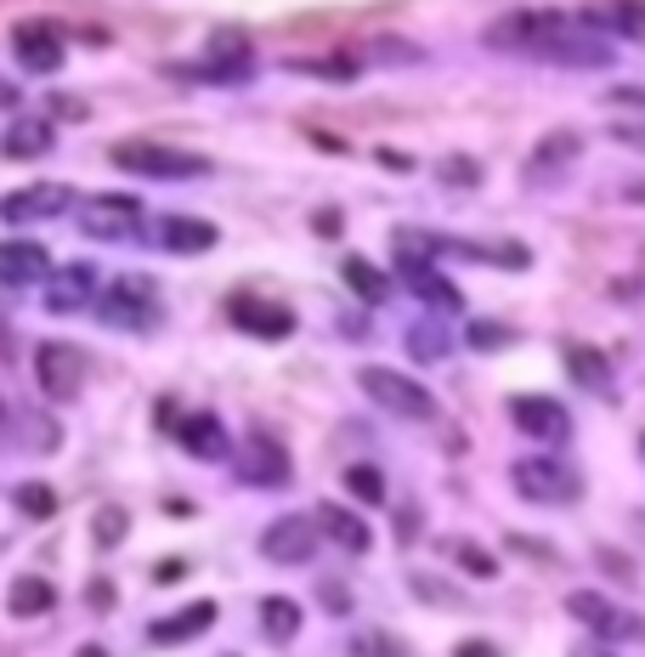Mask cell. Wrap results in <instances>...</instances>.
<instances>
[{"instance_id":"obj_1","label":"cell","mask_w":645,"mask_h":657,"mask_svg":"<svg viewBox=\"0 0 645 657\" xmlns=\"http://www.w3.org/2000/svg\"><path fill=\"white\" fill-rule=\"evenodd\" d=\"M509 482H516V493L532 505H577L584 499V476L572 465H561V459H550V453L516 459V465H509Z\"/></svg>"},{"instance_id":"obj_2","label":"cell","mask_w":645,"mask_h":657,"mask_svg":"<svg viewBox=\"0 0 645 657\" xmlns=\"http://www.w3.org/2000/svg\"><path fill=\"white\" fill-rule=\"evenodd\" d=\"M108 159H114V171H130V176H153V182L210 176V159H204V153H187V148H164V142H119Z\"/></svg>"},{"instance_id":"obj_3","label":"cell","mask_w":645,"mask_h":657,"mask_svg":"<svg viewBox=\"0 0 645 657\" xmlns=\"http://www.w3.org/2000/svg\"><path fill=\"white\" fill-rule=\"evenodd\" d=\"M357 385H362L368 403H380V408L396 414V419H436V397H430L414 374H396V369H385V364H368V369H357Z\"/></svg>"},{"instance_id":"obj_4","label":"cell","mask_w":645,"mask_h":657,"mask_svg":"<svg viewBox=\"0 0 645 657\" xmlns=\"http://www.w3.org/2000/svg\"><path fill=\"white\" fill-rule=\"evenodd\" d=\"M566 23V12H550V7H527V12H504L498 23L482 28V41L493 51H516V57H538L543 41L555 35V28Z\"/></svg>"},{"instance_id":"obj_5","label":"cell","mask_w":645,"mask_h":657,"mask_svg":"<svg viewBox=\"0 0 645 657\" xmlns=\"http://www.w3.org/2000/svg\"><path fill=\"white\" fill-rule=\"evenodd\" d=\"M96 312H102V323H108V328H148V323L159 318L153 278H142V273H125V278H114L108 289H102Z\"/></svg>"},{"instance_id":"obj_6","label":"cell","mask_w":645,"mask_h":657,"mask_svg":"<svg viewBox=\"0 0 645 657\" xmlns=\"http://www.w3.org/2000/svg\"><path fill=\"white\" fill-rule=\"evenodd\" d=\"M566 612L584 623L589 635H600V641H645V618H634V612L618 607V601H606L600 589H572Z\"/></svg>"},{"instance_id":"obj_7","label":"cell","mask_w":645,"mask_h":657,"mask_svg":"<svg viewBox=\"0 0 645 657\" xmlns=\"http://www.w3.org/2000/svg\"><path fill=\"white\" fill-rule=\"evenodd\" d=\"M34 385H41L51 403H74L85 391V351L68 346V341H46L34 351Z\"/></svg>"},{"instance_id":"obj_8","label":"cell","mask_w":645,"mask_h":657,"mask_svg":"<svg viewBox=\"0 0 645 657\" xmlns=\"http://www.w3.org/2000/svg\"><path fill=\"white\" fill-rule=\"evenodd\" d=\"M136 227H142V199H130V193H91L80 205V233L85 239H130Z\"/></svg>"},{"instance_id":"obj_9","label":"cell","mask_w":645,"mask_h":657,"mask_svg":"<svg viewBox=\"0 0 645 657\" xmlns=\"http://www.w3.org/2000/svg\"><path fill=\"white\" fill-rule=\"evenodd\" d=\"M238 476H244L250 487H289V476H295L289 448L278 437H266V431H250L244 442H238Z\"/></svg>"},{"instance_id":"obj_10","label":"cell","mask_w":645,"mask_h":657,"mask_svg":"<svg viewBox=\"0 0 645 657\" xmlns=\"http://www.w3.org/2000/svg\"><path fill=\"white\" fill-rule=\"evenodd\" d=\"M12 57L23 74H57L62 69V28L46 18H23L12 28Z\"/></svg>"},{"instance_id":"obj_11","label":"cell","mask_w":645,"mask_h":657,"mask_svg":"<svg viewBox=\"0 0 645 657\" xmlns=\"http://www.w3.org/2000/svg\"><path fill=\"white\" fill-rule=\"evenodd\" d=\"M68 205H74V187H68V182H34V187H18V193L0 199V221H12V227H23V221H57Z\"/></svg>"},{"instance_id":"obj_12","label":"cell","mask_w":645,"mask_h":657,"mask_svg":"<svg viewBox=\"0 0 645 657\" xmlns=\"http://www.w3.org/2000/svg\"><path fill=\"white\" fill-rule=\"evenodd\" d=\"M227 318L255 341H289L295 335V312L278 307V301H261V295H250V289H238L227 301Z\"/></svg>"},{"instance_id":"obj_13","label":"cell","mask_w":645,"mask_h":657,"mask_svg":"<svg viewBox=\"0 0 645 657\" xmlns=\"http://www.w3.org/2000/svg\"><path fill=\"white\" fill-rule=\"evenodd\" d=\"M312 550H318V521L312 516H278L261 533V555H266V562H278V567L312 562Z\"/></svg>"},{"instance_id":"obj_14","label":"cell","mask_w":645,"mask_h":657,"mask_svg":"<svg viewBox=\"0 0 645 657\" xmlns=\"http://www.w3.org/2000/svg\"><path fill=\"white\" fill-rule=\"evenodd\" d=\"M509 419H516V431H527L538 442H566V431H572V414L555 397H532V391L509 397Z\"/></svg>"},{"instance_id":"obj_15","label":"cell","mask_w":645,"mask_h":657,"mask_svg":"<svg viewBox=\"0 0 645 657\" xmlns=\"http://www.w3.org/2000/svg\"><path fill=\"white\" fill-rule=\"evenodd\" d=\"M577 153H584V137H577V130H550V137L532 148V159H527V182H532V187L561 182L572 164H577Z\"/></svg>"},{"instance_id":"obj_16","label":"cell","mask_w":645,"mask_h":657,"mask_svg":"<svg viewBox=\"0 0 645 657\" xmlns=\"http://www.w3.org/2000/svg\"><path fill=\"white\" fill-rule=\"evenodd\" d=\"M46 278H51L46 244H34V239H7L0 244V284L23 289V284H46Z\"/></svg>"},{"instance_id":"obj_17","label":"cell","mask_w":645,"mask_h":657,"mask_svg":"<svg viewBox=\"0 0 645 657\" xmlns=\"http://www.w3.org/2000/svg\"><path fill=\"white\" fill-rule=\"evenodd\" d=\"M91 295H96V267L91 261H68V267H57L46 278V307L51 312H80Z\"/></svg>"},{"instance_id":"obj_18","label":"cell","mask_w":645,"mask_h":657,"mask_svg":"<svg viewBox=\"0 0 645 657\" xmlns=\"http://www.w3.org/2000/svg\"><path fill=\"white\" fill-rule=\"evenodd\" d=\"M216 221H204V216H164L159 221V244L170 255H204V250H216Z\"/></svg>"},{"instance_id":"obj_19","label":"cell","mask_w":645,"mask_h":657,"mask_svg":"<svg viewBox=\"0 0 645 657\" xmlns=\"http://www.w3.org/2000/svg\"><path fill=\"white\" fill-rule=\"evenodd\" d=\"M51 142H57V125L41 119V114H18L7 125V137H0L7 159H41V153H51Z\"/></svg>"},{"instance_id":"obj_20","label":"cell","mask_w":645,"mask_h":657,"mask_svg":"<svg viewBox=\"0 0 645 657\" xmlns=\"http://www.w3.org/2000/svg\"><path fill=\"white\" fill-rule=\"evenodd\" d=\"M210 623H216V601H193L187 612H170V618H159L153 630H148V641H153V646H182V641L204 635Z\"/></svg>"},{"instance_id":"obj_21","label":"cell","mask_w":645,"mask_h":657,"mask_svg":"<svg viewBox=\"0 0 645 657\" xmlns=\"http://www.w3.org/2000/svg\"><path fill=\"white\" fill-rule=\"evenodd\" d=\"M318 533H329L339 550H352V555H368V550H373L368 521H362L357 510H339V505H318Z\"/></svg>"},{"instance_id":"obj_22","label":"cell","mask_w":645,"mask_h":657,"mask_svg":"<svg viewBox=\"0 0 645 657\" xmlns=\"http://www.w3.org/2000/svg\"><path fill=\"white\" fill-rule=\"evenodd\" d=\"M176 437H182V448L187 453H198V459H221L232 442H227V425L216 419V414H187V419H176Z\"/></svg>"},{"instance_id":"obj_23","label":"cell","mask_w":645,"mask_h":657,"mask_svg":"<svg viewBox=\"0 0 645 657\" xmlns=\"http://www.w3.org/2000/svg\"><path fill=\"white\" fill-rule=\"evenodd\" d=\"M589 23H600L606 35H623V41H645V0H606V7L584 12Z\"/></svg>"},{"instance_id":"obj_24","label":"cell","mask_w":645,"mask_h":657,"mask_svg":"<svg viewBox=\"0 0 645 657\" xmlns=\"http://www.w3.org/2000/svg\"><path fill=\"white\" fill-rule=\"evenodd\" d=\"M7 607H12V618H46V612L57 607V589H51L41 573H23V578H12V589H7Z\"/></svg>"},{"instance_id":"obj_25","label":"cell","mask_w":645,"mask_h":657,"mask_svg":"<svg viewBox=\"0 0 645 657\" xmlns=\"http://www.w3.org/2000/svg\"><path fill=\"white\" fill-rule=\"evenodd\" d=\"M566 369L577 385H589V391H606L611 385V357L600 346H584V341H572L566 346Z\"/></svg>"},{"instance_id":"obj_26","label":"cell","mask_w":645,"mask_h":657,"mask_svg":"<svg viewBox=\"0 0 645 657\" xmlns=\"http://www.w3.org/2000/svg\"><path fill=\"white\" fill-rule=\"evenodd\" d=\"M339 278H346L352 295H357V301H368V307H385L391 301V278L373 267V261H362V255H352L346 267H339Z\"/></svg>"},{"instance_id":"obj_27","label":"cell","mask_w":645,"mask_h":657,"mask_svg":"<svg viewBox=\"0 0 645 657\" xmlns=\"http://www.w3.org/2000/svg\"><path fill=\"white\" fill-rule=\"evenodd\" d=\"M441 555H448L453 567H464L470 578H498V555H493V550H482L475 539H459V533H448V539H441Z\"/></svg>"},{"instance_id":"obj_28","label":"cell","mask_w":645,"mask_h":657,"mask_svg":"<svg viewBox=\"0 0 645 657\" xmlns=\"http://www.w3.org/2000/svg\"><path fill=\"white\" fill-rule=\"evenodd\" d=\"M448 351H453V335L436 318H419L414 328H407V357H414V364H441Z\"/></svg>"},{"instance_id":"obj_29","label":"cell","mask_w":645,"mask_h":657,"mask_svg":"<svg viewBox=\"0 0 645 657\" xmlns=\"http://www.w3.org/2000/svg\"><path fill=\"white\" fill-rule=\"evenodd\" d=\"M261 630L278 641V646H289V641L300 635V601H289V596H266V601H261Z\"/></svg>"},{"instance_id":"obj_30","label":"cell","mask_w":645,"mask_h":657,"mask_svg":"<svg viewBox=\"0 0 645 657\" xmlns=\"http://www.w3.org/2000/svg\"><path fill=\"white\" fill-rule=\"evenodd\" d=\"M12 505H18L23 516H34V521H51V516H57V493H51L46 482H18V487H12Z\"/></svg>"},{"instance_id":"obj_31","label":"cell","mask_w":645,"mask_h":657,"mask_svg":"<svg viewBox=\"0 0 645 657\" xmlns=\"http://www.w3.org/2000/svg\"><path fill=\"white\" fill-rule=\"evenodd\" d=\"M289 69L318 80H357V57H289Z\"/></svg>"},{"instance_id":"obj_32","label":"cell","mask_w":645,"mask_h":657,"mask_svg":"<svg viewBox=\"0 0 645 657\" xmlns=\"http://www.w3.org/2000/svg\"><path fill=\"white\" fill-rule=\"evenodd\" d=\"M125 533H130V510H119V505H102V510L91 516V539H96L102 550H114Z\"/></svg>"},{"instance_id":"obj_33","label":"cell","mask_w":645,"mask_h":657,"mask_svg":"<svg viewBox=\"0 0 645 657\" xmlns=\"http://www.w3.org/2000/svg\"><path fill=\"white\" fill-rule=\"evenodd\" d=\"M464 341H470V351H504L509 341H516V328H504V323H493V318H475V323L464 328Z\"/></svg>"},{"instance_id":"obj_34","label":"cell","mask_w":645,"mask_h":657,"mask_svg":"<svg viewBox=\"0 0 645 657\" xmlns=\"http://www.w3.org/2000/svg\"><path fill=\"white\" fill-rule=\"evenodd\" d=\"M407 589H414V596H425L430 607H464V596L453 584H441L436 573H407Z\"/></svg>"},{"instance_id":"obj_35","label":"cell","mask_w":645,"mask_h":657,"mask_svg":"<svg viewBox=\"0 0 645 657\" xmlns=\"http://www.w3.org/2000/svg\"><path fill=\"white\" fill-rule=\"evenodd\" d=\"M436 176L448 182V187H475V182H482V164H475L470 153H448V159L436 164Z\"/></svg>"},{"instance_id":"obj_36","label":"cell","mask_w":645,"mask_h":657,"mask_svg":"<svg viewBox=\"0 0 645 657\" xmlns=\"http://www.w3.org/2000/svg\"><path fill=\"white\" fill-rule=\"evenodd\" d=\"M346 487L357 493L362 505H380V499H385V476L373 471V465H352V471H346Z\"/></svg>"},{"instance_id":"obj_37","label":"cell","mask_w":645,"mask_h":657,"mask_svg":"<svg viewBox=\"0 0 645 657\" xmlns=\"http://www.w3.org/2000/svg\"><path fill=\"white\" fill-rule=\"evenodd\" d=\"M352 657H407V646L396 635H380V630H368L352 641Z\"/></svg>"},{"instance_id":"obj_38","label":"cell","mask_w":645,"mask_h":657,"mask_svg":"<svg viewBox=\"0 0 645 657\" xmlns=\"http://www.w3.org/2000/svg\"><path fill=\"white\" fill-rule=\"evenodd\" d=\"M504 544L516 550V555H532V562H543V567H550V562H561V555H555V544H543V539H527V533H509Z\"/></svg>"},{"instance_id":"obj_39","label":"cell","mask_w":645,"mask_h":657,"mask_svg":"<svg viewBox=\"0 0 645 657\" xmlns=\"http://www.w3.org/2000/svg\"><path fill=\"white\" fill-rule=\"evenodd\" d=\"M85 601H91V612L108 618V612H114V584H108V578H91V584H85Z\"/></svg>"},{"instance_id":"obj_40","label":"cell","mask_w":645,"mask_h":657,"mask_svg":"<svg viewBox=\"0 0 645 657\" xmlns=\"http://www.w3.org/2000/svg\"><path fill=\"white\" fill-rule=\"evenodd\" d=\"M373 51H385V62H419V46H407V41H380Z\"/></svg>"},{"instance_id":"obj_41","label":"cell","mask_w":645,"mask_h":657,"mask_svg":"<svg viewBox=\"0 0 645 657\" xmlns=\"http://www.w3.org/2000/svg\"><path fill=\"white\" fill-rule=\"evenodd\" d=\"M323 607H329L334 618H346V612H352V601H346V589H339V584H323Z\"/></svg>"},{"instance_id":"obj_42","label":"cell","mask_w":645,"mask_h":657,"mask_svg":"<svg viewBox=\"0 0 645 657\" xmlns=\"http://www.w3.org/2000/svg\"><path fill=\"white\" fill-rule=\"evenodd\" d=\"M453 657H504V652H498L493 641H459V646H453Z\"/></svg>"},{"instance_id":"obj_43","label":"cell","mask_w":645,"mask_h":657,"mask_svg":"<svg viewBox=\"0 0 645 657\" xmlns=\"http://www.w3.org/2000/svg\"><path fill=\"white\" fill-rule=\"evenodd\" d=\"M600 573H618L623 584H634V567H629V562H618V550H600Z\"/></svg>"},{"instance_id":"obj_44","label":"cell","mask_w":645,"mask_h":657,"mask_svg":"<svg viewBox=\"0 0 645 657\" xmlns=\"http://www.w3.org/2000/svg\"><path fill=\"white\" fill-rule=\"evenodd\" d=\"M606 103H623V108H645V91H640V85H618V91L606 96Z\"/></svg>"},{"instance_id":"obj_45","label":"cell","mask_w":645,"mask_h":657,"mask_svg":"<svg viewBox=\"0 0 645 657\" xmlns=\"http://www.w3.org/2000/svg\"><path fill=\"white\" fill-rule=\"evenodd\" d=\"M51 114H57V119H85L80 96H51Z\"/></svg>"},{"instance_id":"obj_46","label":"cell","mask_w":645,"mask_h":657,"mask_svg":"<svg viewBox=\"0 0 645 657\" xmlns=\"http://www.w3.org/2000/svg\"><path fill=\"white\" fill-rule=\"evenodd\" d=\"M373 159H380L385 171H414V159H407V153H391V148H380V153H373Z\"/></svg>"},{"instance_id":"obj_47","label":"cell","mask_w":645,"mask_h":657,"mask_svg":"<svg viewBox=\"0 0 645 657\" xmlns=\"http://www.w3.org/2000/svg\"><path fill=\"white\" fill-rule=\"evenodd\" d=\"M318 233H323V239L339 233V210H318Z\"/></svg>"},{"instance_id":"obj_48","label":"cell","mask_w":645,"mask_h":657,"mask_svg":"<svg viewBox=\"0 0 645 657\" xmlns=\"http://www.w3.org/2000/svg\"><path fill=\"white\" fill-rule=\"evenodd\" d=\"M182 573H187V562H164L153 578H159V584H170V578H182Z\"/></svg>"},{"instance_id":"obj_49","label":"cell","mask_w":645,"mask_h":657,"mask_svg":"<svg viewBox=\"0 0 645 657\" xmlns=\"http://www.w3.org/2000/svg\"><path fill=\"white\" fill-rule=\"evenodd\" d=\"M577 657H611V652H589V646H584V652H577Z\"/></svg>"},{"instance_id":"obj_50","label":"cell","mask_w":645,"mask_h":657,"mask_svg":"<svg viewBox=\"0 0 645 657\" xmlns=\"http://www.w3.org/2000/svg\"><path fill=\"white\" fill-rule=\"evenodd\" d=\"M80 657H102V652H96V646H85V652H80Z\"/></svg>"},{"instance_id":"obj_51","label":"cell","mask_w":645,"mask_h":657,"mask_svg":"<svg viewBox=\"0 0 645 657\" xmlns=\"http://www.w3.org/2000/svg\"><path fill=\"white\" fill-rule=\"evenodd\" d=\"M0 419H7V403H0Z\"/></svg>"},{"instance_id":"obj_52","label":"cell","mask_w":645,"mask_h":657,"mask_svg":"<svg viewBox=\"0 0 645 657\" xmlns=\"http://www.w3.org/2000/svg\"><path fill=\"white\" fill-rule=\"evenodd\" d=\"M640 453H645V437H640Z\"/></svg>"}]
</instances>
